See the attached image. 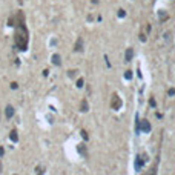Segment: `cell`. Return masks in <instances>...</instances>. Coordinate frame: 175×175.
Listing matches in <instances>:
<instances>
[{"label": "cell", "mask_w": 175, "mask_h": 175, "mask_svg": "<svg viewBox=\"0 0 175 175\" xmlns=\"http://www.w3.org/2000/svg\"><path fill=\"white\" fill-rule=\"evenodd\" d=\"M28 29H26V25L23 20V14L20 12V20H17V29H15V45L18 49L25 51L28 48Z\"/></svg>", "instance_id": "obj_1"}, {"label": "cell", "mask_w": 175, "mask_h": 175, "mask_svg": "<svg viewBox=\"0 0 175 175\" xmlns=\"http://www.w3.org/2000/svg\"><path fill=\"white\" fill-rule=\"evenodd\" d=\"M9 138L15 143V141H18V137H17V132L15 131H11V135H9Z\"/></svg>", "instance_id": "obj_8"}, {"label": "cell", "mask_w": 175, "mask_h": 175, "mask_svg": "<svg viewBox=\"0 0 175 175\" xmlns=\"http://www.w3.org/2000/svg\"><path fill=\"white\" fill-rule=\"evenodd\" d=\"M77 151H78V154H80V155H83L85 158H88V149H86V146H85V144H78Z\"/></svg>", "instance_id": "obj_4"}, {"label": "cell", "mask_w": 175, "mask_h": 175, "mask_svg": "<svg viewBox=\"0 0 175 175\" xmlns=\"http://www.w3.org/2000/svg\"><path fill=\"white\" fill-rule=\"evenodd\" d=\"M118 15H120V17L124 15V11H123V9H120V11H118Z\"/></svg>", "instance_id": "obj_16"}, {"label": "cell", "mask_w": 175, "mask_h": 175, "mask_svg": "<svg viewBox=\"0 0 175 175\" xmlns=\"http://www.w3.org/2000/svg\"><path fill=\"white\" fill-rule=\"evenodd\" d=\"M143 163H144V160H141V157L138 155V157H137V161H135V169L140 171V168L143 166Z\"/></svg>", "instance_id": "obj_6"}, {"label": "cell", "mask_w": 175, "mask_h": 175, "mask_svg": "<svg viewBox=\"0 0 175 175\" xmlns=\"http://www.w3.org/2000/svg\"><path fill=\"white\" fill-rule=\"evenodd\" d=\"M111 105H112V109H120V108H121V98L115 94L112 97V103H111Z\"/></svg>", "instance_id": "obj_3"}, {"label": "cell", "mask_w": 175, "mask_h": 175, "mask_svg": "<svg viewBox=\"0 0 175 175\" xmlns=\"http://www.w3.org/2000/svg\"><path fill=\"white\" fill-rule=\"evenodd\" d=\"M77 86H78V88H80V86H83V80H81V78L77 81Z\"/></svg>", "instance_id": "obj_15"}, {"label": "cell", "mask_w": 175, "mask_h": 175, "mask_svg": "<svg viewBox=\"0 0 175 175\" xmlns=\"http://www.w3.org/2000/svg\"><path fill=\"white\" fill-rule=\"evenodd\" d=\"M124 77H126V78H132V74H131V71H126Z\"/></svg>", "instance_id": "obj_12"}, {"label": "cell", "mask_w": 175, "mask_h": 175, "mask_svg": "<svg viewBox=\"0 0 175 175\" xmlns=\"http://www.w3.org/2000/svg\"><path fill=\"white\" fill-rule=\"evenodd\" d=\"M45 174V169H42V168H37V175H43Z\"/></svg>", "instance_id": "obj_11"}, {"label": "cell", "mask_w": 175, "mask_h": 175, "mask_svg": "<svg viewBox=\"0 0 175 175\" xmlns=\"http://www.w3.org/2000/svg\"><path fill=\"white\" fill-rule=\"evenodd\" d=\"M5 115H6V118H11V117L14 115V108H12V106H6V109H5Z\"/></svg>", "instance_id": "obj_5"}, {"label": "cell", "mask_w": 175, "mask_h": 175, "mask_svg": "<svg viewBox=\"0 0 175 175\" xmlns=\"http://www.w3.org/2000/svg\"><path fill=\"white\" fill-rule=\"evenodd\" d=\"M81 135H83V138H85V140H88V134H86V131H81Z\"/></svg>", "instance_id": "obj_14"}, {"label": "cell", "mask_w": 175, "mask_h": 175, "mask_svg": "<svg viewBox=\"0 0 175 175\" xmlns=\"http://www.w3.org/2000/svg\"><path fill=\"white\" fill-rule=\"evenodd\" d=\"M80 49H81V40L77 42V48H75V51H80Z\"/></svg>", "instance_id": "obj_13"}, {"label": "cell", "mask_w": 175, "mask_h": 175, "mask_svg": "<svg viewBox=\"0 0 175 175\" xmlns=\"http://www.w3.org/2000/svg\"><path fill=\"white\" fill-rule=\"evenodd\" d=\"M81 111H83V112H86V111H88V101L86 100H81Z\"/></svg>", "instance_id": "obj_10"}, {"label": "cell", "mask_w": 175, "mask_h": 175, "mask_svg": "<svg viewBox=\"0 0 175 175\" xmlns=\"http://www.w3.org/2000/svg\"><path fill=\"white\" fill-rule=\"evenodd\" d=\"M52 63L58 66V64L61 63V61H60V55H52Z\"/></svg>", "instance_id": "obj_9"}, {"label": "cell", "mask_w": 175, "mask_h": 175, "mask_svg": "<svg viewBox=\"0 0 175 175\" xmlns=\"http://www.w3.org/2000/svg\"><path fill=\"white\" fill-rule=\"evenodd\" d=\"M132 55H134V49H132V48H129V49L126 51V61L131 60V58H132Z\"/></svg>", "instance_id": "obj_7"}, {"label": "cell", "mask_w": 175, "mask_h": 175, "mask_svg": "<svg viewBox=\"0 0 175 175\" xmlns=\"http://www.w3.org/2000/svg\"><path fill=\"white\" fill-rule=\"evenodd\" d=\"M149 175H155V169H152V172H151Z\"/></svg>", "instance_id": "obj_17"}, {"label": "cell", "mask_w": 175, "mask_h": 175, "mask_svg": "<svg viewBox=\"0 0 175 175\" xmlns=\"http://www.w3.org/2000/svg\"><path fill=\"white\" fill-rule=\"evenodd\" d=\"M151 132V123L147 121V120H141V121H138V132Z\"/></svg>", "instance_id": "obj_2"}]
</instances>
